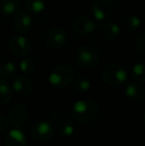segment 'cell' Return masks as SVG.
Masks as SVG:
<instances>
[{
	"label": "cell",
	"instance_id": "cell-1",
	"mask_svg": "<svg viewBox=\"0 0 145 146\" xmlns=\"http://www.w3.org/2000/svg\"><path fill=\"white\" fill-rule=\"evenodd\" d=\"M71 113L77 122L91 124L99 117V106L95 100H79L73 104Z\"/></svg>",
	"mask_w": 145,
	"mask_h": 146
},
{
	"label": "cell",
	"instance_id": "cell-2",
	"mask_svg": "<svg viewBox=\"0 0 145 146\" xmlns=\"http://www.w3.org/2000/svg\"><path fill=\"white\" fill-rule=\"evenodd\" d=\"M101 61V54L97 47L83 45L77 47L73 54V63L81 70H91L97 67Z\"/></svg>",
	"mask_w": 145,
	"mask_h": 146
},
{
	"label": "cell",
	"instance_id": "cell-3",
	"mask_svg": "<svg viewBox=\"0 0 145 146\" xmlns=\"http://www.w3.org/2000/svg\"><path fill=\"white\" fill-rule=\"evenodd\" d=\"M126 69L120 64H109L103 70L101 79L109 87H119L127 81Z\"/></svg>",
	"mask_w": 145,
	"mask_h": 146
},
{
	"label": "cell",
	"instance_id": "cell-4",
	"mask_svg": "<svg viewBox=\"0 0 145 146\" xmlns=\"http://www.w3.org/2000/svg\"><path fill=\"white\" fill-rule=\"evenodd\" d=\"M48 80L50 85L56 88H67L75 80V71L70 66H57L51 71Z\"/></svg>",
	"mask_w": 145,
	"mask_h": 146
},
{
	"label": "cell",
	"instance_id": "cell-5",
	"mask_svg": "<svg viewBox=\"0 0 145 146\" xmlns=\"http://www.w3.org/2000/svg\"><path fill=\"white\" fill-rule=\"evenodd\" d=\"M68 40L66 30L61 27H53L47 31L45 35V44L50 50L56 51L63 48Z\"/></svg>",
	"mask_w": 145,
	"mask_h": 146
},
{
	"label": "cell",
	"instance_id": "cell-6",
	"mask_svg": "<svg viewBox=\"0 0 145 146\" xmlns=\"http://www.w3.org/2000/svg\"><path fill=\"white\" fill-rule=\"evenodd\" d=\"M55 134L53 125L49 121H40L30 129V136L38 143H45L51 140Z\"/></svg>",
	"mask_w": 145,
	"mask_h": 146
},
{
	"label": "cell",
	"instance_id": "cell-7",
	"mask_svg": "<svg viewBox=\"0 0 145 146\" xmlns=\"http://www.w3.org/2000/svg\"><path fill=\"white\" fill-rule=\"evenodd\" d=\"M115 3L113 0H95L91 3V15L97 21H105L113 14Z\"/></svg>",
	"mask_w": 145,
	"mask_h": 146
},
{
	"label": "cell",
	"instance_id": "cell-8",
	"mask_svg": "<svg viewBox=\"0 0 145 146\" xmlns=\"http://www.w3.org/2000/svg\"><path fill=\"white\" fill-rule=\"evenodd\" d=\"M9 49L14 55L18 57H25L31 52V43L22 34L15 35L9 40Z\"/></svg>",
	"mask_w": 145,
	"mask_h": 146
},
{
	"label": "cell",
	"instance_id": "cell-9",
	"mask_svg": "<svg viewBox=\"0 0 145 146\" xmlns=\"http://www.w3.org/2000/svg\"><path fill=\"white\" fill-rule=\"evenodd\" d=\"M73 30L79 36H87L91 35L97 30V23L91 17L85 15L77 16L73 21Z\"/></svg>",
	"mask_w": 145,
	"mask_h": 146
},
{
	"label": "cell",
	"instance_id": "cell-10",
	"mask_svg": "<svg viewBox=\"0 0 145 146\" xmlns=\"http://www.w3.org/2000/svg\"><path fill=\"white\" fill-rule=\"evenodd\" d=\"M28 110L23 104H15L9 110L8 120L9 123L15 128H21L28 121Z\"/></svg>",
	"mask_w": 145,
	"mask_h": 146
},
{
	"label": "cell",
	"instance_id": "cell-11",
	"mask_svg": "<svg viewBox=\"0 0 145 146\" xmlns=\"http://www.w3.org/2000/svg\"><path fill=\"white\" fill-rule=\"evenodd\" d=\"M33 18L28 12L19 11L13 20V28L19 34H27L33 27Z\"/></svg>",
	"mask_w": 145,
	"mask_h": 146
},
{
	"label": "cell",
	"instance_id": "cell-12",
	"mask_svg": "<svg viewBox=\"0 0 145 146\" xmlns=\"http://www.w3.org/2000/svg\"><path fill=\"white\" fill-rule=\"evenodd\" d=\"M12 90L20 96H28L31 94L34 88V84L31 80L26 76H18L15 77L12 82Z\"/></svg>",
	"mask_w": 145,
	"mask_h": 146
},
{
	"label": "cell",
	"instance_id": "cell-13",
	"mask_svg": "<svg viewBox=\"0 0 145 146\" xmlns=\"http://www.w3.org/2000/svg\"><path fill=\"white\" fill-rule=\"evenodd\" d=\"M5 146H27L26 135L19 128H14L7 133L4 139Z\"/></svg>",
	"mask_w": 145,
	"mask_h": 146
},
{
	"label": "cell",
	"instance_id": "cell-14",
	"mask_svg": "<svg viewBox=\"0 0 145 146\" xmlns=\"http://www.w3.org/2000/svg\"><path fill=\"white\" fill-rule=\"evenodd\" d=\"M99 29L101 35L107 41H114L120 35V27L115 22H103L99 24Z\"/></svg>",
	"mask_w": 145,
	"mask_h": 146
},
{
	"label": "cell",
	"instance_id": "cell-15",
	"mask_svg": "<svg viewBox=\"0 0 145 146\" xmlns=\"http://www.w3.org/2000/svg\"><path fill=\"white\" fill-rule=\"evenodd\" d=\"M21 9L19 0H0V14L5 17L16 15Z\"/></svg>",
	"mask_w": 145,
	"mask_h": 146
},
{
	"label": "cell",
	"instance_id": "cell-16",
	"mask_svg": "<svg viewBox=\"0 0 145 146\" xmlns=\"http://www.w3.org/2000/svg\"><path fill=\"white\" fill-rule=\"evenodd\" d=\"M125 94L132 102H141L144 98V90L136 82H130L126 84Z\"/></svg>",
	"mask_w": 145,
	"mask_h": 146
},
{
	"label": "cell",
	"instance_id": "cell-17",
	"mask_svg": "<svg viewBox=\"0 0 145 146\" xmlns=\"http://www.w3.org/2000/svg\"><path fill=\"white\" fill-rule=\"evenodd\" d=\"M57 132L61 137H70L75 132V124L70 118H62L57 124Z\"/></svg>",
	"mask_w": 145,
	"mask_h": 146
},
{
	"label": "cell",
	"instance_id": "cell-18",
	"mask_svg": "<svg viewBox=\"0 0 145 146\" xmlns=\"http://www.w3.org/2000/svg\"><path fill=\"white\" fill-rule=\"evenodd\" d=\"M13 90L8 82L0 80V106H6L11 100Z\"/></svg>",
	"mask_w": 145,
	"mask_h": 146
},
{
	"label": "cell",
	"instance_id": "cell-19",
	"mask_svg": "<svg viewBox=\"0 0 145 146\" xmlns=\"http://www.w3.org/2000/svg\"><path fill=\"white\" fill-rule=\"evenodd\" d=\"M17 73V66L13 62L0 63V80H6L12 78Z\"/></svg>",
	"mask_w": 145,
	"mask_h": 146
},
{
	"label": "cell",
	"instance_id": "cell-20",
	"mask_svg": "<svg viewBox=\"0 0 145 146\" xmlns=\"http://www.w3.org/2000/svg\"><path fill=\"white\" fill-rule=\"evenodd\" d=\"M25 6L28 11L39 14L44 11L46 7V0H25Z\"/></svg>",
	"mask_w": 145,
	"mask_h": 146
},
{
	"label": "cell",
	"instance_id": "cell-21",
	"mask_svg": "<svg viewBox=\"0 0 145 146\" xmlns=\"http://www.w3.org/2000/svg\"><path fill=\"white\" fill-rule=\"evenodd\" d=\"M91 82L83 77H79L73 80V88L79 94H87L91 90Z\"/></svg>",
	"mask_w": 145,
	"mask_h": 146
},
{
	"label": "cell",
	"instance_id": "cell-22",
	"mask_svg": "<svg viewBox=\"0 0 145 146\" xmlns=\"http://www.w3.org/2000/svg\"><path fill=\"white\" fill-rule=\"evenodd\" d=\"M131 79L136 83L145 82V67L143 63H137L131 70Z\"/></svg>",
	"mask_w": 145,
	"mask_h": 146
},
{
	"label": "cell",
	"instance_id": "cell-23",
	"mask_svg": "<svg viewBox=\"0 0 145 146\" xmlns=\"http://www.w3.org/2000/svg\"><path fill=\"white\" fill-rule=\"evenodd\" d=\"M141 20L135 14H129L125 18V26L131 32H137L141 28Z\"/></svg>",
	"mask_w": 145,
	"mask_h": 146
},
{
	"label": "cell",
	"instance_id": "cell-24",
	"mask_svg": "<svg viewBox=\"0 0 145 146\" xmlns=\"http://www.w3.org/2000/svg\"><path fill=\"white\" fill-rule=\"evenodd\" d=\"M36 63L33 59L25 56L22 57L21 61L19 62V70L24 74H31L35 71Z\"/></svg>",
	"mask_w": 145,
	"mask_h": 146
},
{
	"label": "cell",
	"instance_id": "cell-25",
	"mask_svg": "<svg viewBox=\"0 0 145 146\" xmlns=\"http://www.w3.org/2000/svg\"><path fill=\"white\" fill-rule=\"evenodd\" d=\"M136 47L141 54H145V33L143 31H141L136 37Z\"/></svg>",
	"mask_w": 145,
	"mask_h": 146
},
{
	"label": "cell",
	"instance_id": "cell-26",
	"mask_svg": "<svg viewBox=\"0 0 145 146\" xmlns=\"http://www.w3.org/2000/svg\"><path fill=\"white\" fill-rule=\"evenodd\" d=\"M9 120H8V117H6L4 114L0 113V133L5 132L6 130L9 127Z\"/></svg>",
	"mask_w": 145,
	"mask_h": 146
},
{
	"label": "cell",
	"instance_id": "cell-27",
	"mask_svg": "<svg viewBox=\"0 0 145 146\" xmlns=\"http://www.w3.org/2000/svg\"><path fill=\"white\" fill-rule=\"evenodd\" d=\"M59 119V113L57 112H52V113L49 114V122H57Z\"/></svg>",
	"mask_w": 145,
	"mask_h": 146
},
{
	"label": "cell",
	"instance_id": "cell-28",
	"mask_svg": "<svg viewBox=\"0 0 145 146\" xmlns=\"http://www.w3.org/2000/svg\"><path fill=\"white\" fill-rule=\"evenodd\" d=\"M85 2H89V1H93V0H83Z\"/></svg>",
	"mask_w": 145,
	"mask_h": 146
},
{
	"label": "cell",
	"instance_id": "cell-29",
	"mask_svg": "<svg viewBox=\"0 0 145 146\" xmlns=\"http://www.w3.org/2000/svg\"><path fill=\"white\" fill-rule=\"evenodd\" d=\"M0 24H1V18H0Z\"/></svg>",
	"mask_w": 145,
	"mask_h": 146
}]
</instances>
